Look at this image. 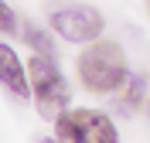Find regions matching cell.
<instances>
[{
    "label": "cell",
    "instance_id": "5",
    "mask_svg": "<svg viewBox=\"0 0 150 143\" xmlns=\"http://www.w3.org/2000/svg\"><path fill=\"white\" fill-rule=\"evenodd\" d=\"M0 85L7 89L17 102H24L31 95V75H28V65L17 58V51L10 44L0 41Z\"/></svg>",
    "mask_w": 150,
    "mask_h": 143
},
{
    "label": "cell",
    "instance_id": "2",
    "mask_svg": "<svg viewBox=\"0 0 150 143\" xmlns=\"http://www.w3.org/2000/svg\"><path fill=\"white\" fill-rule=\"evenodd\" d=\"M28 75H31V95H34L41 116H48V119L62 116L72 102V85L62 75V68L55 65V58L45 51H34L28 61Z\"/></svg>",
    "mask_w": 150,
    "mask_h": 143
},
{
    "label": "cell",
    "instance_id": "4",
    "mask_svg": "<svg viewBox=\"0 0 150 143\" xmlns=\"http://www.w3.org/2000/svg\"><path fill=\"white\" fill-rule=\"evenodd\" d=\"M48 24H51V31L58 38L72 41V44H92L103 34L106 17L96 7H89V4H65V7L51 10Z\"/></svg>",
    "mask_w": 150,
    "mask_h": 143
},
{
    "label": "cell",
    "instance_id": "9",
    "mask_svg": "<svg viewBox=\"0 0 150 143\" xmlns=\"http://www.w3.org/2000/svg\"><path fill=\"white\" fill-rule=\"evenodd\" d=\"M41 143H62V140H58V136H55V140H41Z\"/></svg>",
    "mask_w": 150,
    "mask_h": 143
},
{
    "label": "cell",
    "instance_id": "7",
    "mask_svg": "<svg viewBox=\"0 0 150 143\" xmlns=\"http://www.w3.org/2000/svg\"><path fill=\"white\" fill-rule=\"evenodd\" d=\"M21 34H24V41H28V44L34 48V51H45V55H51V51H55L51 38H48L45 31L38 27L34 20H24V24H21Z\"/></svg>",
    "mask_w": 150,
    "mask_h": 143
},
{
    "label": "cell",
    "instance_id": "11",
    "mask_svg": "<svg viewBox=\"0 0 150 143\" xmlns=\"http://www.w3.org/2000/svg\"><path fill=\"white\" fill-rule=\"evenodd\" d=\"M147 10H150V0H147Z\"/></svg>",
    "mask_w": 150,
    "mask_h": 143
},
{
    "label": "cell",
    "instance_id": "8",
    "mask_svg": "<svg viewBox=\"0 0 150 143\" xmlns=\"http://www.w3.org/2000/svg\"><path fill=\"white\" fill-rule=\"evenodd\" d=\"M14 31H21V24H17V14L0 0V34H14Z\"/></svg>",
    "mask_w": 150,
    "mask_h": 143
},
{
    "label": "cell",
    "instance_id": "10",
    "mask_svg": "<svg viewBox=\"0 0 150 143\" xmlns=\"http://www.w3.org/2000/svg\"><path fill=\"white\" fill-rule=\"evenodd\" d=\"M147 109H150V99H147Z\"/></svg>",
    "mask_w": 150,
    "mask_h": 143
},
{
    "label": "cell",
    "instance_id": "1",
    "mask_svg": "<svg viewBox=\"0 0 150 143\" xmlns=\"http://www.w3.org/2000/svg\"><path fill=\"white\" fill-rule=\"evenodd\" d=\"M79 68V82H82L89 92L96 95H109L120 92L130 78V68H126V55L116 41H92L89 48H82V55L75 61Z\"/></svg>",
    "mask_w": 150,
    "mask_h": 143
},
{
    "label": "cell",
    "instance_id": "3",
    "mask_svg": "<svg viewBox=\"0 0 150 143\" xmlns=\"http://www.w3.org/2000/svg\"><path fill=\"white\" fill-rule=\"evenodd\" d=\"M55 136L62 143H120V133L99 109H65L55 116Z\"/></svg>",
    "mask_w": 150,
    "mask_h": 143
},
{
    "label": "cell",
    "instance_id": "6",
    "mask_svg": "<svg viewBox=\"0 0 150 143\" xmlns=\"http://www.w3.org/2000/svg\"><path fill=\"white\" fill-rule=\"evenodd\" d=\"M143 89H147V82H143L140 75L126 78V85H123V89H120V95H116V106H120L123 113H137V106L147 99V95H143Z\"/></svg>",
    "mask_w": 150,
    "mask_h": 143
}]
</instances>
